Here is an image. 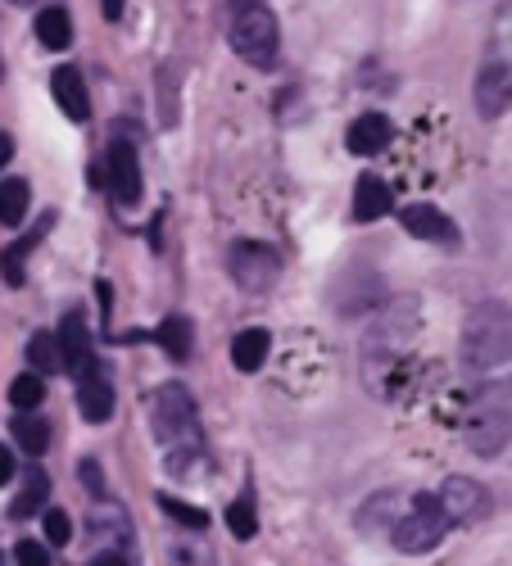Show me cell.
<instances>
[{
	"label": "cell",
	"mask_w": 512,
	"mask_h": 566,
	"mask_svg": "<svg viewBox=\"0 0 512 566\" xmlns=\"http://www.w3.org/2000/svg\"><path fill=\"white\" fill-rule=\"evenodd\" d=\"M462 363L490 371L512 363V308L503 300H481L462 317Z\"/></svg>",
	"instance_id": "cell-1"
},
{
	"label": "cell",
	"mask_w": 512,
	"mask_h": 566,
	"mask_svg": "<svg viewBox=\"0 0 512 566\" xmlns=\"http://www.w3.org/2000/svg\"><path fill=\"white\" fill-rule=\"evenodd\" d=\"M150 431L155 440L173 453V462H181L186 453H200V408L186 386H159L150 399Z\"/></svg>",
	"instance_id": "cell-2"
},
{
	"label": "cell",
	"mask_w": 512,
	"mask_h": 566,
	"mask_svg": "<svg viewBox=\"0 0 512 566\" xmlns=\"http://www.w3.org/2000/svg\"><path fill=\"white\" fill-rule=\"evenodd\" d=\"M462 440H468V449L477 458H499L508 449V440H512V386L490 381L472 395Z\"/></svg>",
	"instance_id": "cell-3"
},
{
	"label": "cell",
	"mask_w": 512,
	"mask_h": 566,
	"mask_svg": "<svg viewBox=\"0 0 512 566\" xmlns=\"http://www.w3.org/2000/svg\"><path fill=\"white\" fill-rule=\"evenodd\" d=\"M417 336V300H395L377 322L367 326V336H363V371H367V381L372 390L382 386V367H390Z\"/></svg>",
	"instance_id": "cell-4"
},
{
	"label": "cell",
	"mask_w": 512,
	"mask_h": 566,
	"mask_svg": "<svg viewBox=\"0 0 512 566\" xmlns=\"http://www.w3.org/2000/svg\"><path fill=\"white\" fill-rule=\"evenodd\" d=\"M449 526H453V516L445 512V503H440L436 494H417V499L408 503V512L390 526V539H395L399 553L422 557V553H431V548L445 544Z\"/></svg>",
	"instance_id": "cell-5"
},
{
	"label": "cell",
	"mask_w": 512,
	"mask_h": 566,
	"mask_svg": "<svg viewBox=\"0 0 512 566\" xmlns=\"http://www.w3.org/2000/svg\"><path fill=\"white\" fill-rule=\"evenodd\" d=\"M231 51H237L245 64L268 69L282 51V28H276V14L268 6H241L237 19H231Z\"/></svg>",
	"instance_id": "cell-6"
},
{
	"label": "cell",
	"mask_w": 512,
	"mask_h": 566,
	"mask_svg": "<svg viewBox=\"0 0 512 566\" xmlns=\"http://www.w3.org/2000/svg\"><path fill=\"white\" fill-rule=\"evenodd\" d=\"M227 272L241 291L268 295L276 286V276H282V254H276L272 245H259V241H237L227 254Z\"/></svg>",
	"instance_id": "cell-7"
},
{
	"label": "cell",
	"mask_w": 512,
	"mask_h": 566,
	"mask_svg": "<svg viewBox=\"0 0 512 566\" xmlns=\"http://www.w3.org/2000/svg\"><path fill=\"white\" fill-rule=\"evenodd\" d=\"M440 503L453 516V526H477V522H485V516L494 512L490 490L481 481H472V476H449L445 490H440Z\"/></svg>",
	"instance_id": "cell-8"
},
{
	"label": "cell",
	"mask_w": 512,
	"mask_h": 566,
	"mask_svg": "<svg viewBox=\"0 0 512 566\" xmlns=\"http://www.w3.org/2000/svg\"><path fill=\"white\" fill-rule=\"evenodd\" d=\"M399 222H404L408 235H417V241H431V245H445V250H458V241H462L453 218L436 205H408V209H399Z\"/></svg>",
	"instance_id": "cell-9"
},
{
	"label": "cell",
	"mask_w": 512,
	"mask_h": 566,
	"mask_svg": "<svg viewBox=\"0 0 512 566\" xmlns=\"http://www.w3.org/2000/svg\"><path fill=\"white\" fill-rule=\"evenodd\" d=\"M109 191L123 209L142 205V164H136L132 140H114L109 146Z\"/></svg>",
	"instance_id": "cell-10"
},
{
	"label": "cell",
	"mask_w": 512,
	"mask_h": 566,
	"mask_svg": "<svg viewBox=\"0 0 512 566\" xmlns=\"http://www.w3.org/2000/svg\"><path fill=\"white\" fill-rule=\"evenodd\" d=\"M512 105V64L508 60H485L477 73V114L499 118Z\"/></svg>",
	"instance_id": "cell-11"
},
{
	"label": "cell",
	"mask_w": 512,
	"mask_h": 566,
	"mask_svg": "<svg viewBox=\"0 0 512 566\" xmlns=\"http://www.w3.org/2000/svg\"><path fill=\"white\" fill-rule=\"evenodd\" d=\"M77 412L86 421H96V427L114 417V386H109V376H105L101 363L77 376Z\"/></svg>",
	"instance_id": "cell-12"
},
{
	"label": "cell",
	"mask_w": 512,
	"mask_h": 566,
	"mask_svg": "<svg viewBox=\"0 0 512 566\" xmlns=\"http://www.w3.org/2000/svg\"><path fill=\"white\" fill-rule=\"evenodd\" d=\"M60 358H64V371L82 376L86 367H96V358H91V336H86V322L77 313H69L60 322Z\"/></svg>",
	"instance_id": "cell-13"
},
{
	"label": "cell",
	"mask_w": 512,
	"mask_h": 566,
	"mask_svg": "<svg viewBox=\"0 0 512 566\" xmlns=\"http://www.w3.org/2000/svg\"><path fill=\"white\" fill-rule=\"evenodd\" d=\"M395 140V123L386 114H363L349 123V150L354 155H382Z\"/></svg>",
	"instance_id": "cell-14"
},
{
	"label": "cell",
	"mask_w": 512,
	"mask_h": 566,
	"mask_svg": "<svg viewBox=\"0 0 512 566\" xmlns=\"http://www.w3.org/2000/svg\"><path fill=\"white\" fill-rule=\"evenodd\" d=\"M51 91H55V105H60L73 123H86V118H91V96H86V82H82L77 69H55Z\"/></svg>",
	"instance_id": "cell-15"
},
{
	"label": "cell",
	"mask_w": 512,
	"mask_h": 566,
	"mask_svg": "<svg viewBox=\"0 0 512 566\" xmlns=\"http://www.w3.org/2000/svg\"><path fill=\"white\" fill-rule=\"evenodd\" d=\"M395 209V196H390V186L382 177H358L354 186V218L358 222H377Z\"/></svg>",
	"instance_id": "cell-16"
},
{
	"label": "cell",
	"mask_w": 512,
	"mask_h": 566,
	"mask_svg": "<svg viewBox=\"0 0 512 566\" xmlns=\"http://www.w3.org/2000/svg\"><path fill=\"white\" fill-rule=\"evenodd\" d=\"M45 499H51V476H45L41 467H28L23 490H19V499L10 503V516H14V522H28V516L45 512Z\"/></svg>",
	"instance_id": "cell-17"
},
{
	"label": "cell",
	"mask_w": 512,
	"mask_h": 566,
	"mask_svg": "<svg viewBox=\"0 0 512 566\" xmlns=\"http://www.w3.org/2000/svg\"><path fill=\"white\" fill-rule=\"evenodd\" d=\"M268 354H272V336L263 326H250V332L231 340V363H237V371H259L268 363Z\"/></svg>",
	"instance_id": "cell-18"
},
{
	"label": "cell",
	"mask_w": 512,
	"mask_h": 566,
	"mask_svg": "<svg viewBox=\"0 0 512 566\" xmlns=\"http://www.w3.org/2000/svg\"><path fill=\"white\" fill-rule=\"evenodd\" d=\"M155 345L168 354V358H191V349H196V332H191V322H186L181 313H173V317H164L159 322V332H155Z\"/></svg>",
	"instance_id": "cell-19"
},
{
	"label": "cell",
	"mask_w": 512,
	"mask_h": 566,
	"mask_svg": "<svg viewBox=\"0 0 512 566\" xmlns=\"http://www.w3.org/2000/svg\"><path fill=\"white\" fill-rule=\"evenodd\" d=\"M36 41L45 45V51H64V45L73 41V19H69V10L64 6H45L41 14H36Z\"/></svg>",
	"instance_id": "cell-20"
},
{
	"label": "cell",
	"mask_w": 512,
	"mask_h": 566,
	"mask_svg": "<svg viewBox=\"0 0 512 566\" xmlns=\"http://www.w3.org/2000/svg\"><path fill=\"white\" fill-rule=\"evenodd\" d=\"M28 200H32L28 181H23V177H6V181H0V222L19 227V222L28 218Z\"/></svg>",
	"instance_id": "cell-21"
},
{
	"label": "cell",
	"mask_w": 512,
	"mask_h": 566,
	"mask_svg": "<svg viewBox=\"0 0 512 566\" xmlns=\"http://www.w3.org/2000/svg\"><path fill=\"white\" fill-rule=\"evenodd\" d=\"M28 363H32V371H41V376L64 371V358H60V336H51V332H36V336L28 340Z\"/></svg>",
	"instance_id": "cell-22"
},
{
	"label": "cell",
	"mask_w": 512,
	"mask_h": 566,
	"mask_svg": "<svg viewBox=\"0 0 512 566\" xmlns=\"http://www.w3.org/2000/svg\"><path fill=\"white\" fill-rule=\"evenodd\" d=\"M10 431H14L19 449L32 453V458H41L45 449H51V427H45L41 417H28V412H23V417H14V427H10Z\"/></svg>",
	"instance_id": "cell-23"
},
{
	"label": "cell",
	"mask_w": 512,
	"mask_h": 566,
	"mask_svg": "<svg viewBox=\"0 0 512 566\" xmlns=\"http://www.w3.org/2000/svg\"><path fill=\"white\" fill-rule=\"evenodd\" d=\"M41 399H45V376L41 371H23V376H14V381H10V403L19 412H36Z\"/></svg>",
	"instance_id": "cell-24"
},
{
	"label": "cell",
	"mask_w": 512,
	"mask_h": 566,
	"mask_svg": "<svg viewBox=\"0 0 512 566\" xmlns=\"http://www.w3.org/2000/svg\"><path fill=\"white\" fill-rule=\"evenodd\" d=\"M395 503H399V494H377V499H372V503L358 512V531H363V535H377L386 522L395 526V522H399V516H395L399 507H395Z\"/></svg>",
	"instance_id": "cell-25"
},
{
	"label": "cell",
	"mask_w": 512,
	"mask_h": 566,
	"mask_svg": "<svg viewBox=\"0 0 512 566\" xmlns=\"http://www.w3.org/2000/svg\"><path fill=\"white\" fill-rule=\"evenodd\" d=\"M227 531L237 535V539H254V531H259V512H254V494H250V490L227 507Z\"/></svg>",
	"instance_id": "cell-26"
},
{
	"label": "cell",
	"mask_w": 512,
	"mask_h": 566,
	"mask_svg": "<svg viewBox=\"0 0 512 566\" xmlns=\"http://www.w3.org/2000/svg\"><path fill=\"white\" fill-rule=\"evenodd\" d=\"M36 235H41V231L23 235V241H19V245H10L6 254H0V276H6V281H10V286H23V281H28V272H23V259L32 254V245H36Z\"/></svg>",
	"instance_id": "cell-27"
},
{
	"label": "cell",
	"mask_w": 512,
	"mask_h": 566,
	"mask_svg": "<svg viewBox=\"0 0 512 566\" xmlns=\"http://www.w3.org/2000/svg\"><path fill=\"white\" fill-rule=\"evenodd\" d=\"M155 503L164 507V516H173L177 526H186V531H209V512H200V507H191V503H181V499H173V494H159Z\"/></svg>",
	"instance_id": "cell-28"
},
{
	"label": "cell",
	"mask_w": 512,
	"mask_h": 566,
	"mask_svg": "<svg viewBox=\"0 0 512 566\" xmlns=\"http://www.w3.org/2000/svg\"><path fill=\"white\" fill-rule=\"evenodd\" d=\"M168 566H218V557L205 539H177L168 548Z\"/></svg>",
	"instance_id": "cell-29"
},
{
	"label": "cell",
	"mask_w": 512,
	"mask_h": 566,
	"mask_svg": "<svg viewBox=\"0 0 512 566\" xmlns=\"http://www.w3.org/2000/svg\"><path fill=\"white\" fill-rule=\"evenodd\" d=\"M41 526H45V539H51V544H69L73 539V522H69L64 507H45L41 512Z\"/></svg>",
	"instance_id": "cell-30"
},
{
	"label": "cell",
	"mask_w": 512,
	"mask_h": 566,
	"mask_svg": "<svg viewBox=\"0 0 512 566\" xmlns=\"http://www.w3.org/2000/svg\"><path fill=\"white\" fill-rule=\"evenodd\" d=\"M14 557H19V566H51V553H45L36 539H23Z\"/></svg>",
	"instance_id": "cell-31"
},
{
	"label": "cell",
	"mask_w": 512,
	"mask_h": 566,
	"mask_svg": "<svg viewBox=\"0 0 512 566\" xmlns=\"http://www.w3.org/2000/svg\"><path fill=\"white\" fill-rule=\"evenodd\" d=\"M82 481H86V490L96 494V499H105V481H101V462H96V458L82 462Z\"/></svg>",
	"instance_id": "cell-32"
},
{
	"label": "cell",
	"mask_w": 512,
	"mask_h": 566,
	"mask_svg": "<svg viewBox=\"0 0 512 566\" xmlns=\"http://www.w3.org/2000/svg\"><path fill=\"white\" fill-rule=\"evenodd\" d=\"M14 471H19V467H14V453L0 444V485H10V481H14Z\"/></svg>",
	"instance_id": "cell-33"
},
{
	"label": "cell",
	"mask_w": 512,
	"mask_h": 566,
	"mask_svg": "<svg viewBox=\"0 0 512 566\" xmlns=\"http://www.w3.org/2000/svg\"><path fill=\"white\" fill-rule=\"evenodd\" d=\"M10 155H14V140H10L6 132H0V168H6V164H10Z\"/></svg>",
	"instance_id": "cell-34"
},
{
	"label": "cell",
	"mask_w": 512,
	"mask_h": 566,
	"mask_svg": "<svg viewBox=\"0 0 512 566\" xmlns=\"http://www.w3.org/2000/svg\"><path fill=\"white\" fill-rule=\"evenodd\" d=\"M101 10L105 19H123V0H101Z\"/></svg>",
	"instance_id": "cell-35"
},
{
	"label": "cell",
	"mask_w": 512,
	"mask_h": 566,
	"mask_svg": "<svg viewBox=\"0 0 512 566\" xmlns=\"http://www.w3.org/2000/svg\"><path fill=\"white\" fill-rule=\"evenodd\" d=\"M96 566H123V557H118V553H105V557H101Z\"/></svg>",
	"instance_id": "cell-36"
},
{
	"label": "cell",
	"mask_w": 512,
	"mask_h": 566,
	"mask_svg": "<svg viewBox=\"0 0 512 566\" xmlns=\"http://www.w3.org/2000/svg\"><path fill=\"white\" fill-rule=\"evenodd\" d=\"M14 6H32V0H14Z\"/></svg>",
	"instance_id": "cell-37"
},
{
	"label": "cell",
	"mask_w": 512,
	"mask_h": 566,
	"mask_svg": "<svg viewBox=\"0 0 512 566\" xmlns=\"http://www.w3.org/2000/svg\"><path fill=\"white\" fill-rule=\"evenodd\" d=\"M0 566H6V557H0Z\"/></svg>",
	"instance_id": "cell-38"
}]
</instances>
